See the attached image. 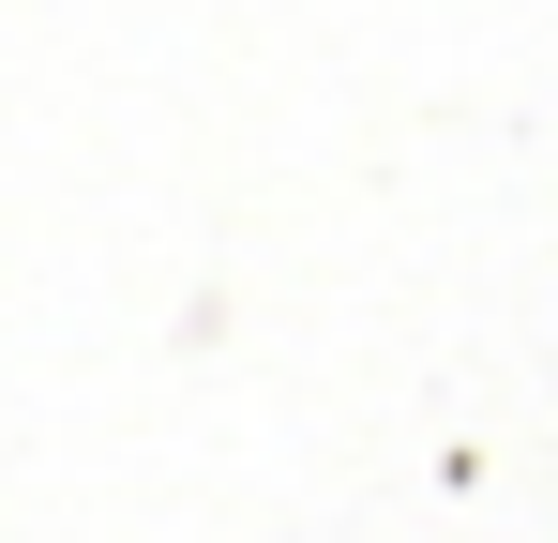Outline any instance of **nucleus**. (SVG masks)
Here are the masks:
<instances>
[]
</instances>
